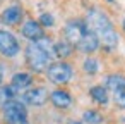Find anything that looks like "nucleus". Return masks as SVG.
Returning <instances> with one entry per match:
<instances>
[{"mask_svg":"<svg viewBox=\"0 0 125 124\" xmlns=\"http://www.w3.org/2000/svg\"><path fill=\"white\" fill-rule=\"evenodd\" d=\"M86 24L89 26V31H93V33L98 36V40L103 41L106 47H110V48L116 47L118 36H116V33H115V29H113V26H111V23H110V19H108L103 12H99V11H91V12L87 14Z\"/></svg>","mask_w":125,"mask_h":124,"instance_id":"obj_1","label":"nucleus"},{"mask_svg":"<svg viewBox=\"0 0 125 124\" xmlns=\"http://www.w3.org/2000/svg\"><path fill=\"white\" fill-rule=\"evenodd\" d=\"M4 114L9 124H28V110L24 103L17 100H9L4 103Z\"/></svg>","mask_w":125,"mask_h":124,"instance_id":"obj_2","label":"nucleus"},{"mask_svg":"<svg viewBox=\"0 0 125 124\" xmlns=\"http://www.w3.org/2000/svg\"><path fill=\"white\" fill-rule=\"evenodd\" d=\"M26 59L28 64L34 69V71H45L50 64V54H46L45 50H41L36 43H31L26 50Z\"/></svg>","mask_w":125,"mask_h":124,"instance_id":"obj_3","label":"nucleus"},{"mask_svg":"<svg viewBox=\"0 0 125 124\" xmlns=\"http://www.w3.org/2000/svg\"><path fill=\"white\" fill-rule=\"evenodd\" d=\"M46 74H48V79L52 83L63 84L72 78V67L69 64H65V62H55V64H52L48 67Z\"/></svg>","mask_w":125,"mask_h":124,"instance_id":"obj_4","label":"nucleus"},{"mask_svg":"<svg viewBox=\"0 0 125 124\" xmlns=\"http://www.w3.org/2000/svg\"><path fill=\"white\" fill-rule=\"evenodd\" d=\"M17 52H19V41L16 40V36L9 31L0 29V54L14 57Z\"/></svg>","mask_w":125,"mask_h":124,"instance_id":"obj_5","label":"nucleus"},{"mask_svg":"<svg viewBox=\"0 0 125 124\" xmlns=\"http://www.w3.org/2000/svg\"><path fill=\"white\" fill-rule=\"evenodd\" d=\"M87 31V26L81 21H72L65 26V36H67V41L70 45H77L81 41V38L84 36V33Z\"/></svg>","mask_w":125,"mask_h":124,"instance_id":"obj_6","label":"nucleus"},{"mask_svg":"<svg viewBox=\"0 0 125 124\" xmlns=\"http://www.w3.org/2000/svg\"><path fill=\"white\" fill-rule=\"evenodd\" d=\"M77 47H79V50H82V52H86V54H91V52H94L98 47H99V40H98V36L93 33V31H86L84 33V36L81 38V41L77 43Z\"/></svg>","mask_w":125,"mask_h":124,"instance_id":"obj_7","label":"nucleus"},{"mask_svg":"<svg viewBox=\"0 0 125 124\" xmlns=\"http://www.w3.org/2000/svg\"><path fill=\"white\" fill-rule=\"evenodd\" d=\"M48 98V91L45 88H33L29 91L24 93V102L26 103H31V105H43Z\"/></svg>","mask_w":125,"mask_h":124,"instance_id":"obj_8","label":"nucleus"},{"mask_svg":"<svg viewBox=\"0 0 125 124\" xmlns=\"http://www.w3.org/2000/svg\"><path fill=\"white\" fill-rule=\"evenodd\" d=\"M22 35H24L26 38H29V40L38 41L40 38H43V29H41V26H40L38 23L28 21V23H24V26H22Z\"/></svg>","mask_w":125,"mask_h":124,"instance_id":"obj_9","label":"nucleus"},{"mask_svg":"<svg viewBox=\"0 0 125 124\" xmlns=\"http://www.w3.org/2000/svg\"><path fill=\"white\" fill-rule=\"evenodd\" d=\"M21 17H22V9H21L19 5L9 7V9L4 11V14H2V21H4L5 24H17V23L21 21Z\"/></svg>","mask_w":125,"mask_h":124,"instance_id":"obj_10","label":"nucleus"},{"mask_svg":"<svg viewBox=\"0 0 125 124\" xmlns=\"http://www.w3.org/2000/svg\"><path fill=\"white\" fill-rule=\"evenodd\" d=\"M50 98H52L53 105H55V107H60V109H65V107H69V105L72 103L70 95H69L67 91H62V90L53 91V93L50 95Z\"/></svg>","mask_w":125,"mask_h":124,"instance_id":"obj_11","label":"nucleus"},{"mask_svg":"<svg viewBox=\"0 0 125 124\" xmlns=\"http://www.w3.org/2000/svg\"><path fill=\"white\" fill-rule=\"evenodd\" d=\"M106 88L113 90L115 93H116V91H125V78L120 76V74H111V76H108V79H106Z\"/></svg>","mask_w":125,"mask_h":124,"instance_id":"obj_12","label":"nucleus"},{"mask_svg":"<svg viewBox=\"0 0 125 124\" xmlns=\"http://www.w3.org/2000/svg\"><path fill=\"white\" fill-rule=\"evenodd\" d=\"M31 81H33L31 74H28V72H17V74H14V78H12V86H14L16 90L26 88V86L31 84Z\"/></svg>","mask_w":125,"mask_h":124,"instance_id":"obj_13","label":"nucleus"},{"mask_svg":"<svg viewBox=\"0 0 125 124\" xmlns=\"http://www.w3.org/2000/svg\"><path fill=\"white\" fill-rule=\"evenodd\" d=\"M53 50L60 59H65V57H69L72 54V45L69 41H58V43L53 45Z\"/></svg>","mask_w":125,"mask_h":124,"instance_id":"obj_14","label":"nucleus"},{"mask_svg":"<svg viewBox=\"0 0 125 124\" xmlns=\"http://www.w3.org/2000/svg\"><path fill=\"white\" fill-rule=\"evenodd\" d=\"M16 93H17V90L12 84L10 86H2V88H0V105H4L9 100H12L16 96Z\"/></svg>","mask_w":125,"mask_h":124,"instance_id":"obj_15","label":"nucleus"},{"mask_svg":"<svg viewBox=\"0 0 125 124\" xmlns=\"http://www.w3.org/2000/svg\"><path fill=\"white\" fill-rule=\"evenodd\" d=\"M91 96L98 103H106L108 102V93H106V88H103V86H93L91 88Z\"/></svg>","mask_w":125,"mask_h":124,"instance_id":"obj_16","label":"nucleus"},{"mask_svg":"<svg viewBox=\"0 0 125 124\" xmlns=\"http://www.w3.org/2000/svg\"><path fill=\"white\" fill-rule=\"evenodd\" d=\"M84 121L89 124H99L101 122V115L96 110H86L84 112Z\"/></svg>","mask_w":125,"mask_h":124,"instance_id":"obj_17","label":"nucleus"},{"mask_svg":"<svg viewBox=\"0 0 125 124\" xmlns=\"http://www.w3.org/2000/svg\"><path fill=\"white\" fill-rule=\"evenodd\" d=\"M84 71L87 74H94L98 71V60L96 59H86L84 60Z\"/></svg>","mask_w":125,"mask_h":124,"instance_id":"obj_18","label":"nucleus"},{"mask_svg":"<svg viewBox=\"0 0 125 124\" xmlns=\"http://www.w3.org/2000/svg\"><path fill=\"white\" fill-rule=\"evenodd\" d=\"M115 102H116L118 107L125 109V91H116L115 93Z\"/></svg>","mask_w":125,"mask_h":124,"instance_id":"obj_19","label":"nucleus"},{"mask_svg":"<svg viewBox=\"0 0 125 124\" xmlns=\"http://www.w3.org/2000/svg\"><path fill=\"white\" fill-rule=\"evenodd\" d=\"M40 21H41L43 26H53V16L52 14H43L40 17Z\"/></svg>","mask_w":125,"mask_h":124,"instance_id":"obj_20","label":"nucleus"},{"mask_svg":"<svg viewBox=\"0 0 125 124\" xmlns=\"http://www.w3.org/2000/svg\"><path fill=\"white\" fill-rule=\"evenodd\" d=\"M2 79H4V67L0 66V83H2Z\"/></svg>","mask_w":125,"mask_h":124,"instance_id":"obj_21","label":"nucleus"},{"mask_svg":"<svg viewBox=\"0 0 125 124\" xmlns=\"http://www.w3.org/2000/svg\"><path fill=\"white\" fill-rule=\"evenodd\" d=\"M69 124H81V122H69Z\"/></svg>","mask_w":125,"mask_h":124,"instance_id":"obj_22","label":"nucleus"},{"mask_svg":"<svg viewBox=\"0 0 125 124\" xmlns=\"http://www.w3.org/2000/svg\"><path fill=\"white\" fill-rule=\"evenodd\" d=\"M123 29H125V21H123Z\"/></svg>","mask_w":125,"mask_h":124,"instance_id":"obj_23","label":"nucleus"},{"mask_svg":"<svg viewBox=\"0 0 125 124\" xmlns=\"http://www.w3.org/2000/svg\"><path fill=\"white\" fill-rule=\"evenodd\" d=\"M110 2H111V0H110Z\"/></svg>","mask_w":125,"mask_h":124,"instance_id":"obj_24","label":"nucleus"}]
</instances>
